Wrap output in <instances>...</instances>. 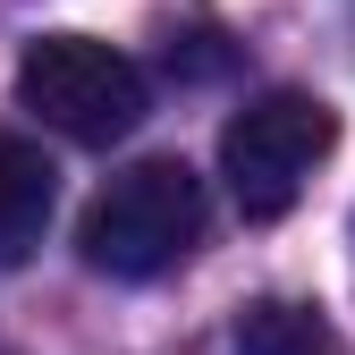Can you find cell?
Wrapping results in <instances>:
<instances>
[{
  "label": "cell",
  "instance_id": "obj_1",
  "mask_svg": "<svg viewBox=\"0 0 355 355\" xmlns=\"http://www.w3.org/2000/svg\"><path fill=\"white\" fill-rule=\"evenodd\" d=\"M203 237V178L187 161H127L76 220V254L102 279H161Z\"/></svg>",
  "mask_w": 355,
  "mask_h": 355
},
{
  "label": "cell",
  "instance_id": "obj_2",
  "mask_svg": "<svg viewBox=\"0 0 355 355\" xmlns=\"http://www.w3.org/2000/svg\"><path fill=\"white\" fill-rule=\"evenodd\" d=\"M17 102L51 127V136L102 153V144H119V136L144 127L153 85H144V68L127 60L119 42H102V34H34L26 60H17Z\"/></svg>",
  "mask_w": 355,
  "mask_h": 355
},
{
  "label": "cell",
  "instance_id": "obj_3",
  "mask_svg": "<svg viewBox=\"0 0 355 355\" xmlns=\"http://www.w3.org/2000/svg\"><path fill=\"white\" fill-rule=\"evenodd\" d=\"M330 153H338V110L322 94H262L220 127V178L245 220H288Z\"/></svg>",
  "mask_w": 355,
  "mask_h": 355
},
{
  "label": "cell",
  "instance_id": "obj_4",
  "mask_svg": "<svg viewBox=\"0 0 355 355\" xmlns=\"http://www.w3.org/2000/svg\"><path fill=\"white\" fill-rule=\"evenodd\" d=\"M51 203H60V169H51V153H42L34 136H17V127H0V271H9V262H26V254L42 245Z\"/></svg>",
  "mask_w": 355,
  "mask_h": 355
},
{
  "label": "cell",
  "instance_id": "obj_5",
  "mask_svg": "<svg viewBox=\"0 0 355 355\" xmlns=\"http://www.w3.org/2000/svg\"><path fill=\"white\" fill-rule=\"evenodd\" d=\"M237 355H347L338 322L322 313V304H296V296H262L237 313Z\"/></svg>",
  "mask_w": 355,
  "mask_h": 355
},
{
  "label": "cell",
  "instance_id": "obj_6",
  "mask_svg": "<svg viewBox=\"0 0 355 355\" xmlns=\"http://www.w3.org/2000/svg\"><path fill=\"white\" fill-rule=\"evenodd\" d=\"M0 355H9V347H0Z\"/></svg>",
  "mask_w": 355,
  "mask_h": 355
}]
</instances>
